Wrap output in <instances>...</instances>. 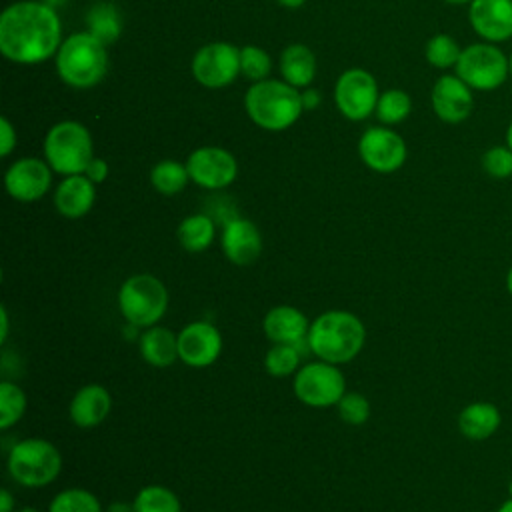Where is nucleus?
<instances>
[{"instance_id": "obj_13", "label": "nucleus", "mask_w": 512, "mask_h": 512, "mask_svg": "<svg viewBox=\"0 0 512 512\" xmlns=\"http://www.w3.org/2000/svg\"><path fill=\"white\" fill-rule=\"evenodd\" d=\"M222 346L220 330L206 320L190 322L178 332V358L190 368H206L214 364Z\"/></svg>"}, {"instance_id": "obj_35", "label": "nucleus", "mask_w": 512, "mask_h": 512, "mask_svg": "<svg viewBox=\"0 0 512 512\" xmlns=\"http://www.w3.org/2000/svg\"><path fill=\"white\" fill-rule=\"evenodd\" d=\"M336 408L340 418L350 426H362L370 418V402L360 392H346Z\"/></svg>"}, {"instance_id": "obj_21", "label": "nucleus", "mask_w": 512, "mask_h": 512, "mask_svg": "<svg viewBox=\"0 0 512 512\" xmlns=\"http://www.w3.org/2000/svg\"><path fill=\"white\" fill-rule=\"evenodd\" d=\"M94 200H96L94 182L84 174L66 176L54 192L56 210L70 220L86 216L92 210Z\"/></svg>"}, {"instance_id": "obj_43", "label": "nucleus", "mask_w": 512, "mask_h": 512, "mask_svg": "<svg viewBox=\"0 0 512 512\" xmlns=\"http://www.w3.org/2000/svg\"><path fill=\"white\" fill-rule=\"evenodd\" d=\"M276 2L282 4V6H286V8H298V6L304 4V0H276Z\"/></svg>"}, {"instance_id": "obj_8", "label": "nucleus", "mask_w": 512, "mask_h": 512, "mask_svg": "<svg viewBox=\"0 0 512 512\" xmlns=\"http://www.w3.org/2000/svg\"><path fill=\"white\" fill-rule=\"evenodd\" d=\"M454 68L456 76L472 90L490 92L500 88L508 78V54L498 44L482 40L462 48Z\"/></svg>"}, {"instance_id": "obj_23", "label": "nucleus", "mask_w": 512, "mask_h": 512, "mask_svg": "<svg viewBox=\"0 0 512 512\" xmlns=\"http://www.w3.org/2000/svg\"><path fill=\"white\" fill-rule=\"evenodd\" d=\"M502 422V414L492 402H470L458 414V430L464 438L482 442L488 440Z\"/></svg>"}, {"instance_id": "obj_39", "label": "nucleus", "mask_w": 512, "mask_h": 512, "mask_svg": "<svg viewBox=\"0 0 512 512\" xmlns=\"http://www.w3.org/2000/svg\"><path fill=\"white\" fill-rule=\"evenodd\" d=\"M320 104V94L316 92V90H304V94H302V106H304V110H314L316 106Z\"/></svg>"}, {"instance_id": "obj_38", "label": "nucleus", "mask_w": 512, "mask_h": 512, "mask_svg": "<svg viewBox=\"0 0 512 512\" xmlns=\"http://www.w3.org/2000/svg\"><path fill=\"white\" fill-rule=\"evenodd\" d=\"M84 176H88L94 184L104 182L106 176H108V164H106V160H102V158H92L90 164H88L86 170H84Z\"/></svg>"}, {"instance_id": "obj_12", "label": "nucleus", "mask_w": 512, "mask_h": 512, "mask_svg": "<svg viewBox=\"0 0 512 512\" xmlns=\"http://www.w3.org/2000/svg\"><path fill=\"white\" fill-rule=\"evenodd\" d=\"M186 168L190 180L206 190H222L232 184L238 174L236 158L228 150L216 146L194 150L186 160Z\"/></svg>"}, {"instance_id": "obj_48", "label": "nucleus", "mask_w": 512, "mask_h": 512, "mask_svg": "<svg viewBox=\"0 0 512 512\" xmlns=\"http://www.w3.org/2000/svg\"><path fill=\"white\" fill-rule=\"evenodd\" d=\"M444 2H448V4H458V6H462V4H470L472 0H444Z\"/></svg>"}, {"instance_id": "obj_27", "label": "nucleus", "mask_w": 512, "mask_h": 512, "mask_svg": "<svg viewBox=\"0 0 512 512\" xmlns=\"http://www.w3.org/2000/svg\"><path fill=\"white\" fill-rule=\"evenodd\" d=\"M188 180H190V174L186 164H180L174 160H162L150 172V182L154 190L164 196H174L182 192Z\"/></svg>"}, {"instance_id": "obj_15", "label": "nucleus", "mask_w": 512, "mask_h": 512, "mask_svg": "<svg viewBox=\"0 0 512 512\" xmlns=\"http://www.w3.org/2000/svg\"><path fill=\"white\" fill-rule=\"evenodd\" d=\"M52 182L50 164L38 158H20L16 160L4 176L6 192L18 202L40 200Z\"/></svg>"}, {"instance_id": "obj_26", "label": "nucleus", "mask_w": 512, "mask_h": 512, "mask_svg": "<svg viewBox=\"0 0 512 512\" xmlns=\"http://www.w3.org/2000/svg\"><path fill=\"white\" fill-rule=\"evenodd\" d=\"M134 512H182L176 492L162 484H148L140 488L132 500Z\"/></svg>"}, {"instance_id": "obj_24", "label": "nucleus", "mask_w": 512, "mask_h": 512, "mask_svg": "<svg viewBox=\"0 0 512 512\" xmlns=\"http://www.w3.org/2000/svg\"><path fill=\"white\" fill-rule=\"evenodd\" d=\"M280 70L290 86H308L316 76V58L308 46L290 44L280 56Z\"/></svg>"}, {"instance_id": "obj_6", "label": "nucleus", "mask_w": 512, "mask_h": 512, "mask_svg": "<svg viewBox=\"0 0 512 512\" xmlns=\"http://www.w3.org/2000/svg\"><path fill=\"white\" fill-rule=\"evenodd\" d=\"M118 308L126 322L150 328L166 314L168 290L154 274H134L118 290Z\"/></svg>"}, {"instance_id": "obj_17", "label": "nucleus", "mask_w": 512, "mask_h": 512, "mask_svg": "<svg viewBox=\"0 0 512 512\" xmlns=\"http://www.w3.org/2000/svg\"><path fill=\"white\" fill-rule=\"evenodd\" d=\"M432 108L442 122H464L474 110L472 88L456 74H446L432 86Z\"/></svg>"}, {"instance_id": "obj_42", "label": "nucleus", "mask_w": 512, "mask_h": 512, "mask_svg": "<svg viewBox=\"0 0 512 512\" xmlns=\"http://www.w3.org/2000/svg\"><path fill=\"white\" fill-rule=\"evenodd\" d=\"M106 512H134V506H132V502L128 504V502H112L108 508H106Z\"/></svg>"}, {"instance_id": "obj_34", "label": "nucleus", "mask_w": 512, "mask_h": 512, "mask_svg": "<svg viewBox=\"0 0 512 512\" xmlns=\"http://www.w3.org/2000/svg\"><path fill=\"white\" fill-rule=\"evenodd\" d=\"M482 170L496 180L512 176V150L506 144H496L482 154Z\"/></svg>"}, {"instance_id": "obj_2", "label": "nucleus", "mask_w": 512, "mask_h": 512, "mask_svg": "<svg viewBox=\"0 0 512 512\" xmlns=\"http://www.w3.org/2000/svg\"><path fill=\"white\" fill-rule=\"evenodd\" d=\"M364 340L366 328L362 320L348 310H328L310 322L308 344L318 360L346 364L360 354Z\"/></svg>"}, {"instance_id": "obj_49", "label": "nucleus", "mask_w": 512, "mask_h": 512, "mask_svg": "<svg viewBox=\"0 0 512 512\" xmlns=\"http://www.w3.org/2000/svg\"><path fill=\"white\" fill-rule=\"evenodd\" d=\"M16 512H40V510H36V508H32V506H24V508H20V510H16Z\"/></svg>"}, {"instance_id": "obj_19", "label": "nucleus", "mask_w": 512, "mask_h": 512, "mask_svg": "<svg viewBox=\"0 0 512 512\" xmlns=\"http://www.w3.org/2000/svg\"><path fill=\"white\" fill-rule=\"evenodd\" d=\"M112 410V396L100 384H86L70 400L68 414L78 428H96Z\"/></svg>"}, {"instance_id": "obj_28", "label": "nucleus", "mask_w": 512, "mask_h": 512, "mask_svg": "<svg viewBox=\"0 0 512 512\" xmlns=\"http://www.w3.org/2000/svg\"><path fill=\"white\" fill-rule=\"evenodd\" d=\"M120 16L112 4H96L88 12V32L94 34L100 42L110 44L120 36Z\"/></svg>"}, {"instance_id": "obj_14", "label": "nucleus", "mask_w": 512, "mask_h": 512, "mask_svg": "<svg viewBox=\"0 0 512 512\" xmlns=\"http://www.w3.org/2000/svg\"><path fill=\"white\" fill-rule=\"evenodd\" d=\"M358 152L362 162L380 174L396 172L406 160L402 136L388 128H368L358 142Z\"/></svg>"}, {"instance_id": "obj_4", "label": "nucleus", "mask_w": 512, "mask_h": 512, "mask_svg": "<svg viewBox=\"0 0 512 512\" xmlns=\"http://www.w3.org/2000/svg\"><path fill=\"white\" fill-rule=\"evenodd\" d=\"M58 76L74 88H90L98 84L108 70L106 44L90 32L68 36L56 56Z\"/></svg>"}, {"instance_id": "obj_11", "label": "nucleus", "mask_w": 512, "mask_h": 512, "mask_svg": "<svg viewBox=\"0 0 512 512\" xmlns=\"http://www.w3.org/2000/svg\"><path fill=\"white\" fill-rule=\"evenodd\" d=\"M338 110L350 120H364L378 104V86L372 74L360 68L346 70L334 88Z\"/></svg>"}, {"instance_id": "obj_7", "label": "nucleus", "mask_w": 512, "mask_h": 512, "mask_svg": "<svg viewBox=\"0 0 512 512\" xmlns=\"http://www.w3.org/2000/svg\"><path fill=\"white\" fill-rule=\"evenodd\" d=\"M44 156L50 168L64 176L84 174L92 156V138L88 130L74 120L54 124L44 140Z\"/></svg>"}, {"instance_id": "obj_50", "label": "nucleus", "mask_w": 512, "mask_h": 512, "mask_svg": "<svg viewBox=\"0 0 512 512\" xmlns=\"http://www.w3.org/2000/svg\"><path fill=\"white\" fill-rule=\"evenodd\" d=\"M508 76L512 78V52L508 54Z\"/></svg>"}, {"instance_id": "obj_9", "label": "nucleus", "mask_w": 512, "mask_h": 512, "mask_svg": "<svg viewBox=\"0 0 512 512\" xmlns=\"http://www.w3.org/2000/svg\"><path fill=\"white\" fill-rule=\"evenodd\" d=\"M292 388L302 404L312 408H328L336 406L346 394V380L338 364L314 360L298 368Z\"/></svg>"}, {"instance_id": "obj_25", "label": "nucleus", "mask_w": 512, "mask_h": 512, "mask_svg": "<svg viewBox=\"0 0 512 512\" xmlns=\"http://www.w3.org/2000/svg\"><path fill=\"white\" fill-rule=\"evenodd\" d=\"M214 236L216 226L210 214H190L176 228V238L180 246L192 254L204 252L214 242Z\"/></svg>"}, {"instance_id": "obj_5", "label": "nucleus", "mask_w": 512, "mask_h": 512, "mask_svg": "<svg viewBox=\"0 0 512 512\" xmlns=\"http://www.w3.org/2000/svg\"><path fill=\"white\" fill-rule=\"evenodd\" d=\"M62 456L58 448L44 438H24L8 452V472L12 480L26 488H42L58 478Z\"/></svg>"}, {"instance_id": "obj_16", "label": "nucleus", "mask_w": 512, "mask_h": 512, "mask_svg": "<svg viewBox=\"0 0 512 512\" xmlns=\"http://www.w3.org/2000/svg\"><path fill=\"white\" fill-rule=\"evenodd\" d=\"M468 20L484 42H506L512 38V0H472Z\"/></svg>"}, {"instance_id": "obj_40", "label": "nucleus", "mask_w": 512, "mask_h": 512, "mask_svg": "<svg viewBox=\"0 0 512 512\" xmlns=\"http://www.w3.org/2000/svg\"><path fill=\"white\" fill-rule=\"evenodd\" d=\"M14 496L6 490V488H2L0 490V512H14Z\"/></svg>"}, {"instance_id": "obj_29", "label": "nucleus", "mask_w": 512, "mask_h": 512, "mask_svg": "<svg viewBox=\"0 0 512 512\" xmlns=\"http://www.w3.org/2000/svg\"><path fill=\"white\" fill-rule=\"evenodd\" d=\"M302 354L294 344H272L264 356V368L274 378H286L298 372Z\"/></svg>"}, {"instance_id": "obj_3", "label": "nucleus", "mask_w": 512, "mask_h": 512, "mask_svg": "<svg viewBox=\"0 0 512 512\" xmlns=\"http://www.w3.org/2000/svg\"><path fill=\"white\" fill-rule=\"evenodd\" d=\"M244 104L254 124L274 132L292 126L304 110L302 94L288 82L278 80L254 82L246 92Z\"/></svg>"}, {"instance_id": "obj_46", "label": "nucleus", "mask_w": 512, "mask_h": 512, "mask_svg": "<svg viewBox=\"0 0 512 512\" xmlns=\"http://www.w3.org/2000/svg\"><path fill=\"white\" fill-rule=\"evenodd\" d=\"M506 146L512 150V120H510V124L506 128Z\"/></svg>"}, {"instance_id": "obj_37", "label": "nucleus", "mask_w": 512, "mask_h": 512, "mask_svg": "<svg viewBox=\"0 0 512 512\" xmlns=\"http://www.w3.org/2000/svg\"><path fill=\"white\" fill-rule=\"evenodd\" d=\"M0 154L8 156L12 152V148L16 146V132L12 128V124L8 122V118H0Z\"/></svg>"}, {"instance_id": "obj_18", "label": "nucleus", "mask_w": 512, "mask_h": 512, "mask_svg": "<svg viewBox=\"0 0 512 512\" xmlns=\"http://www.w3.org/2000/svg\"><path fill=\"white\" fill-rule=\"evenodd\" d=\"M220 246L232 264L250 266L262 252V234L254 222L236 216L222 226Z\"/></svg>"}, {"instance_id": "obj_31", "label": "nucleus", "mask_w": 512, "mask_h": 512, "mask_svg": "<svg viewBox=\"0 0 512 512\" xmlns=\"http://www.w3.org/2000/svg\"><path fill=\"white\" fill-rule=\"evenodd\" d=\"M26 412V394L24 390L10 382H0V430L12 428Z\"/></svg>"}, {"instance_id": "obj_1", "label": "nucleus", "mask_w": 512, "mask_h": 512, "mask_svg": "<svg viewBox=\"0 0 512 512\" xmlns=\"http://www.w3.org/2000/svg\"><path fill=\"white\" fill-rule=\"evenodd\" d=\"M60 48V20L44 2L22 0L0 16V52L16 64H36Z\"/></svg>"}, {"instance_id": "obj_41", "label": "nucleus", "mask_w": 512, "mask_h": 512, "mask_svg": "<svg viewBox=\"0 0 512 512\" xmlns=\"http://www.w3.org/2000/svg\"><path fill=\"white\" fill-rule=\"evenodd\" d=\"M0 318H2V328H0V340H2V342H6V338H8V330H10L8 326H10V324H8V310H6L4 306L0 308Z\"/></svg>"}, {"instance_id": "obj_36", "label": "nucleus", "mask_w": 512, "mask_h": 512, "mask_svg": "<svg viewBox=\"0 0 512 512\" xmlns=\"http://www.w3.org/2000/svg\"><path fill=\"white\" fill-rule=\"evenodd\" d=\"M240 72L254 82L264 80L270 74V56L258 46H244L240 50Z\"/></svg>"}, {"instance_id": "obj_45", "label": "nucleus", "mask_w": 512, "mask_h": 512, "mask_svg": "<svg viewBox=\"0 0 512 512\" xmlns=\"http://www.w3.org/2000/svg\"><path fill=\"white\" fill-rule=\"evenodd\" d=\"M506 290L512 296V266L508 268V274H506Z\"/></svg>"}, {"instance_id": "obj_30", "label": "nucleus", "mask_w": 512, "mask_h": 512, "mask_svg": "<svg viewBox=\"0 0 512 512\" xmlns=\"http://www.w3.org/2000/svg\"><path fill=\"white\" fill-rule=\"evenodd\" d=\"M48 512H102V504L90 490L72 486L52 498Z\"/></svg>"}, {"instance_id": "obj_32", "label": "nucleus", "mask_w": 512, "mask_h": 512, "mask_svg": "<svg viewBox=\"0 0 512 512\" xmlns=\"http://www.w3.org/2000/svg\"><path fill=\"white\" fill-rule=\"evenodd\" d=\"M426 60L436 66V68H452L456 66L462 48L458 46V42L448 36V34H436L426 42Z\"/></svg>"}, {"instance_id": "obj_33", "label": "nucleus", "mask_w": 512, "mask_h": 512, "mask_svg": "<svg viewBox=\"0 0 512 512\" xmlns=\"http://www.w3.org/2000/svg\"><path fill=\"white\" fill-rule=\"evenodd\" d=\"M412 102L404 90H388L378 96L376 114L384 124H398L410 114Z\"/></svg>"}, {"instance_id": "obj_22", "label": "nucleus", "mask_w": 512, "mask_h": 512, "mask_svg": "<svg viewBox=\"0 0 512 512\" xmlns=\"http://www.w3.org/2000/svg\"><path fill=\"white\" fill-rule=\"evenodd\" d=\"M138 350L146 364L154 368H168L178 358V334L164 326H150L138 338Z\"/></svg>"}, {"instance_id": "obj_47", "label": "nucleus", "mask_w": 512, "mask_h": 512, "mask_svg": "<svg viewBox=\"0 0 512 512\" xmlns=\"http://www.w3.org/2000/svg\"><path fill=\"white\" fill-rule=\"evenodd\" d=\"M44 4H48V6H52L54 10H56V6H62V4H66L68 0H42Z\"/></svg>"}, {"instance_id": "obj_20", "label": "nucleus", "mask_w": 512, "mask_h": 512, "mask_svg": "<svg viewBox=\"0 0 512 512\" xmlns=\"http://www.w3.org/2000/svg\"><path fill=\"white\" fill-rule=\"evenodd\" d=\"M262 330L272 344H296L308 336L310 322L302 310L280 304L266 312Z\"/></svg>"}, {"instance_id": "obj_44", "label": "nucleus", "mask_w": 512, "mask_h": 512, "mask_svg": "<svg viewBox=\"0 0 512 512\" xmlns=\"http://www.w3.org/2000/svg\"><path fill=\"white\" fill-rule=\"evenodd\" d=\"M496 512H512V498H508L506 502H502Z\"/></svg>"}, {"instance_id": "obj_51", "label": "nucleus", "mask_w": 512, "mask_h": 512, "mask_svg": "<svg viewBox=\"0 0 512 512\" xmlns=\"http://www.w3.org/2000/svg\"><path fill=\"white\" fill-rule=\"evenodd\" d=\"M508 494H510V498H512V478H510V482H508Z\"/></svg>"}, {"instance_id": "obj_10", "label": "nucleus", "mask_w": 512, "mask_h": 512, "mask_svg": "<svg viewBox=\"0 0 512 512\" xmlns=\"http://www.w3.org/2000/svg\"><path fill=\"white\" fill-rule=\"evenodd\" d=\"M240 72V50L228 42L202 46L192 60L194 78L206 88H222L236 80Z\"/></svg>"}]
</instances>
